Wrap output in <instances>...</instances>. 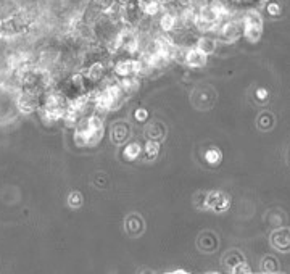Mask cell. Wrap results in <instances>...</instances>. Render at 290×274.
<instances>
[{"label":"cell","instance_id":"obj_1","mask_svg":"<svg viewBox=\"0 0 290 274\" xmlns=\"http://www.w3.org/2000/svg\"><path fill=\"white\" fill-rule=\"evenodd\" d=\"M231 203V199L226 195V193H221V192H212L208 193L206 199H205V207L206 208H212V210H216V211H223L229 207Z\"/></svg>","mask_w":290,"mask_h":274},{"label":"cell","instance_id":"obj_2","mask_svg":"<svg viewBox=\"0 0 290 274\" xmlns=\"http://www.w3.org/2000/svg\"><path fill=\"white\" fill-rule=\"evenodd\" d=\"M198 50H201L206 57L216 54V49H218V41L212 36H208V34H201L197 41V46H195Z\"/></svg>","mask_w":290,"mask_h":274},{"label":"cell","instance_id":"obj_3","mask_svg":"<svg viewBox=\"0 0 290 274\" xmlns=\"http://www.w3.org/2000/svg\"><path fill=\"white\" fill-rule=\"evenodd\" d=\"M186 65L190 68H201L206 65V55L201 50H198L197 47H192L187 52V60Z\"/></svg>","mask_w":290,"mask_h":274},{"label":"cell","instance_id":"obj_4","mask_svg":"<svg viewBox=\"0 0 290 274\" xmlns=\"http://www.w3.org/2000/svg\"><path fill=\"white\" fill-rule=\"evenodd\" d=\"M140 152H142V147H140L139 144H136V142H133V144L126 145L122 155H125V158H128L129 162H133V160H136V158L140 155Z\"/></svg>","mask_w":290,"mask_h":274},{"label":"cell","instance_id":"obj_5","mask_svg":"<svg viewBox=\"0 0 290 274\" xmlns=\"http://www.w3.org/2000/svg\"><path fill=\"white\" fill-rule=\"evenodd\" d=\"M263 28H257V26H245L243 28V36L247 37L250 42H257L261 37Z\"/></svg>","mask_w":290,"mask_h":274},{"label":"cell","instance_id":"obj_6","mask_svg":"<svg viewBox=\"0 0 290 274\" xmlns=\"http://www.w3.org/2000/svg\"><path fill=\"white\" fill-rule=\"evenodd\" d=\"M144 152L148 160H152V158H156L158 152H160V145H158L156 140H147V144L144 145Z\"/></svg>","mask_w":290,"mask_h":274},{"label":"cell","instance_id":"obj_7","mask_svg":"<svg viewBox=\"0 0 290 274\" xmlns=\"http://www.w3.org/2000/svg\"><path fill=\"white\" fill-rule=\"evenodd\" d=\"M205 160L210 165H218L219 162H221V152H219L218 148H210L205 153Z\"/></svg>","mask_w":290,"mask_h":274},{"label":"cell","instance_id":"obj_8","mask_svg":"<svg viewBox=\"0 0 290 274\" xmlns=\"http://www.w3.org/2000/svg\"><path fill=\"white\" fill-rule=\"evenodd\" d=\"M68 202H69V205H71V207H79V205L82 203L81 193H79V192H71V193H69Z\"/></svg>","mask_w":290,"mask_h":274},{"label":"cell","instance_id":"obj_9","mask_svg":"<svg viewBox=\"0 0 290 274\" xmlns=\"http://www.w3.org/2000/svg\"><path fill=\"white\" fill-rule=\"evenodd\" d=\"M268 13H269L271 16H276V15H279V13H280V5H279V4H276V2L268 4Z\"/></svg>","mask_w":290,"mask_h":274},{"label":"cell","instance_id":"obj_10","mask_svg":"<svg viewBox=\"0 0 290 274\" xmlns=\"http://www.w3.org/2000/svg\"><path fill=\"white\" fill-rule=\"evenodd\" d=\"M147 116H148V113H147L145 108H139V110H136V113H134V118H136L137 121H145Z\"/></svg>","mask_w":290,"mask_h":274},{"label":"cell","instance_id":"obj_11","mask_svg":"<svg viewBox=\"0 0 290 274\" xmlns=\"http://www.w3.org/2000/svg\"><path fill=\"white\" fill-rule=\"evenodd\" d=\"M252 269L247 266V263H242V261H239L237 263V266L234 268V272H250Z\"/></svg>","mask_w":290,"mask_h":274},{"label":"cell","instance_id":"obj_12","mask_svg":"<svg viewBox=\"0 0 290 274\" xmlns=\"http://www.w3.org/2000/svg\"><path fill=\"white\" fill-rule=\"evenodd\" d=\"M257 94H258V95H257L258 99H261V100H263V99H266L268 91H266V89H258V92H257Z\"/></svg>","mask_w":290,"mask_h":274}]
</instances>
